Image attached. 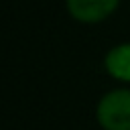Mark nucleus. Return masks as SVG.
<instances>
[{"label":"nucleus","instance_id":"obj_1","mask_svg":"<svg viewBox=\"0 0 130 130\" xmlns=\"http://www.w3.org/2000/svg\"><path fill=\"white\" fill-rule=\"evenodd\" d=\"M95 116L104 130H130V89L108 91L98 102Z\"/></svg>","mask_w":130,"mask_h":130},{"label":"nucleus","instance_id":"obj_2","mask_svg":"<svg viewBox=\"0 0 130 130\" xmlns=\"http://www.w3.org/2000/svg\"><path fill=\"white\" fill-rule=\"evenodd\" d=\"M69 14L85 24L106 20L120 4V0H65Z\"/></svg>","mask_w":130,"mask_h":130},{"label":"nucleus","instance_id":"obj_3","mask_svg":"<svg viewBox=\"0 0 130 130\" xmlns=\"http://www.w3.org/2000/svg\"><path fill=\"white\" fill-rule=\"evenodd\" d=\"M106 71L120 81H130V43L118 45L108 51L104 59Z\"/></svg>","mask_w":130,"mask_h":130}]
</instances>
